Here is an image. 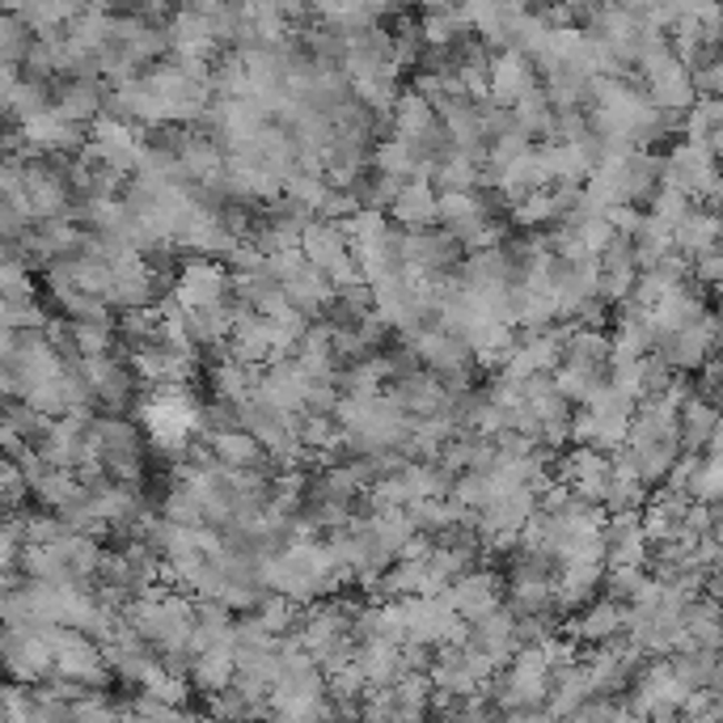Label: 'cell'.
I'll return each instance as SVG.
<instances>
[{
    "mask_svg": "<svg viewBox=\"0 0 723 723\" xmlns=\"http://www.w3.org/2000/svg\"><path fill=\"white\" fill-rule=\"evenodd\" d=\"M51 110H56L65 123L81 128V123H89V119L102 115V93H98L93 81H72V86L60 89V98H56V107Z\"/></svg>",
    "mask_w": 723,
    "mask_h": 723,
    "instance_id": "cb8c5ba5",
    "label": "cell"
},
{
    "mask_svg": "<svg viewBox=\"0 0 723 723\" xmlns=\"http://www.w3.org/2000/svg\"><path fill=\"white\" fill-rule=\"evenodd\" d=\"M234 673H237L234 647H212V652H199V656L191 660V677L208 699L220 694V690H229V685H234Z\"/></svg>",
    "mask_w": 723,
    "mask_h": 723,
    "instance_id": "603a6c76",
    "label": "cell"
},
{
    "mask_svg": "<svg viewBox=\"0 0 723 723\" xmlns=\"http://www.w3.org/2000/svg\"><path fill=\"white\" fill-rule=\"evenodd\" d=\"M715 432H720V410L706 403V398H699V394H690L677 406V445L685 453H702V448L715 440Z\"/></svg>",
    "mask_w": 723,
    "mask_h": 723,
    "instance_id": "5bb4252c",
    "label": "cell"
},
{
    "mask_svg": "<svg viewBox=\"0 0 723 723\" xmlns=\"http://www.w3.org/2000/svg\"><path fill=\"white\" fill-rule=\"evenodd\" d=\"M330 723H339V720H330Z\"/></svg>",
    "mask_w": 723,
    "mask_h": 723,
    "instance_id": "f6af8a7d",
    "label": "cell"
},
{
    "mask_svg": "<svg viewBox=\"0 0 723 723\" xmlns=\"http://www.w3.org/2000/svg\"><path fill=\"white\" fill-rule=\"evenodd\" d=\"M212 720L216 723H258V720H267V706L246 702L237 690H220V694H212Z\"/></svg>",
    "mask_w": 723,
    "mask_h": 723,
    "instance_id": "1f68e13d",
    "label": "cell"
},
{
    "mask_svg": "<svg viewBox=\"0 0 723 723\" xmlns=\"http://www.w3.org/2000/svg\"><path fill=\"white\" fill-rule=\"evenodd\" d=\"M720 491H723V462H720V453H702V457H699V474H694V487H690V499H694V504H706V508H715Z\"/></svg>",
    "mask_w": 723,
    "mask_h": 723,
    "instance_id": "4dcf8cb0",
    "label": "cell"
},
{
    "mask_svg": "<svg viewBox=\"0 0 723 723\" xmlns=\"http://www.w3.org/2000/svg\"><path fill=\"white\" fill-rule=\"evenodd\" d=\"M546 136H551L546 145H575V140H588V115H584V110H554V123Z\"/></svg>",
    "mask_w": 723,
    "mask_h": 723,
    "instance_id": "f35d334b",
    "label": "cell"
},
{
    "mask_svg": "<svg viewBox=\"0 0 723 723\" xmlns=\"http://www.w3.org/2000/svg\"><path fill=\"white\" fill-rule=\"evenodd\" d=\"M351 660H356V668L368 681V690L394 685L403 677V647H394V643H356V656Z\"/></svg>",
    "mask_w": 723,
    "mask_h": 723,
    "instance_id": "d6986e66",
    "label": "cell"
},
{
    "mask_svg": "<svg viewBox=\"0 0 723 723\" xmlns=\"http://www.w3.org/2000/svg\"><path fill=\"white\" fill-rule=\"evenodd\" d=\"M622 631H626V605H617V601H596V605H584V610L572 617L567 638H572L575 647H580V643L605 647V643H614Z\"/></svg>",
    "mask_w": 723,
    "mask_h": 723,
    "instance_id": "8fae6325",
    "label": "cell"
},
{
    "mask_svg": "<svg viewBox=\"0 0 723 723\" xmlns=\"http://www.w3.org/2000/svg\"><path fill=\"white\" fill-rule=\"evenodd\" d=\"M660 187H673L685 199H694V204L702 199L711 208V199L720 195L715 152L706 149V145H694V140H681L677 149L660 161Z\"/></svg>",
    "mask_w": 723,
    "mask_h": 723,
    "instance_id": "7a4b0ae2",
    "label": "cell"
},
{
    "mask_svg": "<svg viewBox=\"0 0 723 723\" xmlns=\"http://www.w3.org/2000/svg\"><path fill=\"white\" fill-rule=\"evenodd\" d=\"M720 271H723L720 250H711V255H702V258H694V263H690V279H699V284H706V288H715V284H720Z\"/></svg>",
    "mask_w": 723,
    "mask_h": 723,
    "instance_id": "60d3db41",
    "label": "cell"
},
{
    "mask_svg": "<svg viewBox=\"0 0 723 723\" xmlns=\"http://www.w3.org/2000/svg\"><path fill=\"white\" fill-rule=\"evenodd\" d=\"M145 690H149L152 702H161V706H182L187 702V677H178V673H166L157 660H152V668L145 673Z\"/></svg>",
    "mask_w": 723,
    "mask_h": 723,
    "instance_id": "d6a6232c",
    "label": "cell"
},
{
    "mask_svg": "<svg viewBox=\"0 0 723 723\" xmlns=\"http://www.w3.org/2000/svg\"><path fill=\"white\" fill-rule=\"evenodd\" d=\"M512 220L521 225V229H542V225H551L554 220V204H551V191H533L525 195L516 208H512Z\"/></svg>",
    "mask_w": 723,
    "mask_h": 723,
    "instance_id": "74e56055",
    "label": "cell"
},
{
    "mask_svg": "<svg viewBox=\"0 0 723 723\" xmlns=\"http://www.w3.org/2000/svg\"><path fill=\"white\" fill-rule=\"evenodd\" d=\"M258 610V626L267 631V635H288V631H297V605L293 601H284V596H263L255 605Z\"/></svg>",
    "mask_w": 723,
    "mask_h": 723,
    "instance_id": "836d02e7",
    "label": "cell"
},
{
    "mask_svg": "<svg viewBox=\"0 0 723 723\" xmlns=\"http://www.w3.org/2000/svg\"><path fill=\"white\" fill-rule=\"evenodd\" d=\"M681 131H685V140H694V145H706L711 152H720V136H723V102L720 98H694V107L685 110V119H681Z\"/></svg>",
    "mask_w": 723,
    "mask_h": 723,
    "instance_id": "7402d4cb",
    "label": "cell"
},
{
    "mask_svg": "<svg viewBox=\"0 0 723 723\" xmlns=\"http://www.w3.org/2000/svg\"><path fill=\"white\" fill-rule=\"evenodd\" d=\"M140 424L166 457H187L191 436L199 432V398L191 385H157L140 403Z\"/></svg>",
    "mask_w": 723,
    "mask_h": 723,
    "instance_id": "6da1fadb",
    "label": "cell"
},
{
    "mask_svg": "<svg viewBox=\"0 0 723 723\" xmlns=\"http://www.w3.org/2000/svg\"><path fill=\"white\" fill-rule=\"evenodd\" d=\"M389 123H394V131H398L394 140L415 145L424 131L436 128V110L427 107L415 89H398V102H394V110H389Z\"/></svg>",
    "mask_w": 723,
    "mask_h": 723,
    "instance_id": "ffe728a7",
    "label": "cell"
},
{
    "mask_svg": "<svg viewBox=\"0 0 723 723\" xmlns=\"http://www.w3.org/2000/svg\"><path fill=\"white\" fill-rule=\"evenodd\" d=\"M161 521H170L178 529H199L204 525V512H199V499H195L187 487H174L166 499H161Z\"/></svg>",
    "mask_w": 723,
    "mask_h": 723,
    "instance_id": "e575fe53",
    "label": "cell"
},
{
    "mask_svg": "<svg viewBox=\"0 0 723 723\" xmlns=\"http://www.w3.org/2000/svg\"><path fill=\"white\" fill-rule=\"evenodd\" d=\"M504 723H554L546 711H512V715H504Z\"/></svg>",
    "mask_w": 723,
    "mask_h": 723,
    "instance_id": "b9f144b4",
    "label": "cell"
},
{
    "mask_svg": "<svg viewBox=\"0 0 723 723\" xmlns=\"http://www.w3.org/2000/svg\"><path fill=\"white\" fill-rule=\"evenodd\" d=\"M448 499L457 504V508H466V512H483V504L491 499V483H487V474H457L453 478V487H448Z\"/></svg>",
    "mask_w": 723,
    "mask_h": 723,
    "instance_id": "8d00e7d4",
    "label": "cell"
},
{
    "mask_svg": "<svg viewBox=\"0 0 723 723\" xmlns=\"http://www.w3.org/2000/svg\"><path fill=\"white\" fill-rule=\"evenodd\" d=\"M558 364H575V368H588V373H601L610 368V339L605 330H584V326H572V335L563 343V360Z\"/></svg>",
    "mask_w": 723,
    "mask_h": 723,
    "instance_id": "44dd1931",
    "label": "cell"
},
{
    "mask_svg": "<svg viewBox=\"0 0 723 723\" xmlns=\"http://www.w3.org/2000/svg\"><path fill=\"white\" fill-rule=\"evenodd\" d=\"M558 487H567L588 508H601L605 487H610V457L588 445H575L558 457Z\"/></svg>",
    "mask_w": 723,
    "mask_h": 723,
    "instance_id": "5b68a950",
    "label": "cell"
},
{
    "mask_svg": "<svg viewBox=\"0 0 723 723\" xmlns=\"http://www.w3.org/2000/svg\"><path fill=\"white\" fill-rule=\"evenodd\" d=\"M690 86H694V98H720L723 65L720 60H702V65H694L690 68Z\"/></svg>",
    "mask_w": 723,
    "mask_h": 723,
    "instance_id": "ab89813d",
    "label": "cell"
},
{
    "mask_svg": "<svg viewBox=\"0 0 723 723\" xmlns=\"http://www.w3.org/2000/svg\"><path fill=\"white\" fill-rule=\"evenodd\" d=\"M225 356L246 368H267L271 364V321L258 318V314H241L225 339Z\"/></svg>",
    "mask_w": 723,
    "mask_h": 723,
    "instance_id": "30bf717a",
    "label": "cell"
},
{
    "mask_svg": "<svg viewBox=\"0 0 723 723\" xmlns=\"http://www.w3.org/2000/svg\"><path fill=\"white\" fill-rule=\"evenodd\" d=\"M631 246H635L638 271H647V267H656V263H664V258L673 255V229L660 225V220H652V216H643V225H638V234L631 237Z\"/></svg>",
    "mask_w": 723,
    "mask_h": 723,
    "instance_id": "d4e9b609",
    "label": "cell"
},
{
    "mask_svg": "<svg viewBox=\"0 0 723 723\" xmlns=\"http://www.w3.org/2000/svg\"><path fill=\"white\" fill-rule=\"evenodd\" d=\"M182 723H216L212 715H182Z\"/></svg>",
    "mask_w": 723,
    "mask_h": 723,
    "instance_id": "7bdbcfd3",
    "label": "cell"
},
{
    "mask_svg": "<svg viewBox=\"0 0 723 723\" xmlns=\"http://www.w3.org/2000/svg\"><path fill=\"white\" fill-rule=\"evenodd\" d=\"M685 504L690 499H681V495H673V491H660L656 499H647L643 504V512H638V533H643V542L652 546H668L673 537H677V521L681 512H685Z\"/></svg>",
    "mask_w": 723,
    "mask_h": 723,
    "instance_id": "2e32d148",
    "label": "cell"
},
{
    "mask_svg": "<svg viewBox=\"0 0 723 723\" xmlns=\"http://www.w3.org/2000/svg\"><path fill=\"white\" fill-rule=\"evenodd\" d=\"M351 98L382 123V119H389L394 102H398V81H389V77H368V81H356V86H351Z\"/></svg>",
    "mask_w": 723,
    "mask_h": 723,
    "instance_id": "f1b7e54d",
    "label": "cell"
},
{
    "mask_svg": "<svg viewBox=\"0 0 723 723\" xmlns=\"http://www.w3.org/2000/svg\"><path fill=\"white\" fill-rule=\"evenodd\" d=\"M656 187H660V157H652L647 149H635L626 157V195H631V204L647 199Z\"/></svg>",
    "mask_w": 723,
    "mask_h": 723,
    "instance_id": "f546056e",
    "label": "cell"
},
{
    "mask_svg": "<svg viewBox=\"0 0 723 723\" xmlns=\"http://www.w3.org/2000/svg\"><path fill=\"white\" fill-rule=\"evenodd\" d=\"M208 448H212V462L220 469H234V474H250V469L271 466V457L258 448V440L241 427H229V432H216L208 436Z\"/></svg>",
    "mask_w": 723,
    "mask_h": 723,
    "instance_id": "7c38bea8",
    "label": "cell"
},
{
    "mask_svg": "<svg viewBox=\"0 0 723 723\" xmlns=\"http://www.w3.org/2000/svg\"><path fill=\"white\" fill-rule=\"evenodd\" d=\"M533 89H537V68H533L529 56H521L512 47H504L499 56H491V86H487L491 107L512 110Z\"/></svg>",
    "mask_w": 723,
    "mask_h": 723,
    "instance_id": "ba28073f",
    "label": "cell"
},
{
    "mask_svg": "<svg viewBox=\"0 0 723 723\" xmlns=\"http://www.w3.org/2000/svg\"><path fill=\"white\" fill-rule=\"evenodd\" d=\"M631 723H673V720H631Z\"/></svg>",
    "mask_w": 723,
    "mask_h": 723,
    "instance_id": "ee69618b",
    "label": "cell"
},
{
    "mask_svg": "<svg viewBox=\"0 0 723 723\" xmlns=\"http://www.w3.org/2000/svg\"><path fill=\"white\" fill-rule=\"evenodd\" d=\"M702 314H711L706 309V293H699L694 284H681V288H673L668 297H660L647 309V321H652V330H656L660 339H668V335L685 330L690 321H699Z\"/></svg>",
    "mask_w": 723,
    "mask_h": 723,
    "instance_id": "9c48e42d",
    "label": "cell"
},
{
    "mask_svg": "<svg viewBox=\"0 0 723 723\" xmlns=\"http://www.w3.org/2000/svg\"><path fill=\"white\" fill-rule=\"evenodd\" d=\"M512 123H516V131H525V136H546L554 123V110L551 102H546V93H542V86L533 89V93H525L516 107H512Z\"/></svg>",
    "mask_w": 723,
    "mask_h": 723,
    "instance_id": "83f0119b",
    "label": "cell"
},
{
    "mask_svg": "<svg viewBox=\"0 0 723 723\" xmlns=\"http://www.w3.org/2000/svg\"><path fill=\"white\" fill-rule=\"evenodd\" d=\"M170 300L182 314H199V309L225 305V300H234L229 297V271L216 258H187L178 267V284H174Z\"/></svg>",
    "mask_w": 723,
    "mask_h": 723,
    "instance_id": "3957f363",
    "label": "cell"
},
{
    "mask_svg": "<svg viewBox=\"0 0 723 723\" xmlns=\"http://www.w3.org/2000/svg\"><path fill=\"white\" fill-rule=\"evenodd\" d=\"M326 195H330V187H326V178H321V174L293 170L288 178H284V199H288L293 208H300V212L318 216V208L326 204Z\"/></svg>",
    "mask_w": 723,
    "mask_h": 723,
    "instance_id": "4316f807",
    "label": "cell"
},
{
    "mask_svg": "<svg viewBox=\"0 0 723 723\" xmlns=\"http://www.w3.org/2000/svg\"><path fill=\"white\" fill-rule=\"evenodd\" d=\"M284 297H288V305L297 309L300 318H318V314H326V309L335 305V297H339V293L330 288V279L321 276L318 267H309V263H305L297 276L284 284Z\"/></svg>",
    "mask_w": 723,
    "mask_h": 723,
    "instance_id": "9a60e30c",
    "label": "cell"
},
{
    "mask_svg": "<svg viewBox=\"0 0 723 723\" xmlns=\"http://www.w3.org/2000/svg\"><path fill=\"white\" fill-rule=\"evenodd\" d=\"M462 34H469L462 9H432L424 22H419V43L436 47V51H453Z\"/></svg>",
    "mask_w": 723,
    "mask_h": 723,
    "instance_id": "484cf974",
    "label": "cell"
},
{
    "mask_svg": "<svg viewBox=\"0 0 723 723\" xmlns=\"http://www.w3.org/2000/svg\"><path fill=\"white\" fill-rule=\"evenodd\" d=\"M300 258L309 263V267H318V271H326L330 263H339L343 255H347V241H343L339 225H330V220H309L305 229H300Z\"/></svg>",
    "mask_w": 723,
    "mask_h": 723,
    "instance_id": "ac0fdd59",
    "label": "cell"
},
{
    "mask_svg": "<svg viewBox=\"0 0 723 723\" xmlns=\"http://www.w3.org/2000/svg\"><path fill=\"white\" fill-rule=\"evenodd\" d=\"M584 668H588L596 699H614L617 690H626L638 677L643 656H638L631 643H605V647H596L593 656L584 660Z\"/></svg>",
    "mask_w": 723,
    "mask_h": 723,
    "instance_id": "52a82bcc",
    "label": "cell"
},
{
    "mask_svg": "<svg viewBox=\"0 0 723 723\" xmlns=\"http://www.w3.org/2000/svg\"><path fill=\"white\" fill-rule=\"evenodd\" d=\"M715 347H720V326H715V314H702L699 321H690L685 330L677 335H668V339L656 343V360L664 368H673V373H694L702 364H711L715 356Z\"/></svg>",
    "mask_w": 723,
    "mask_h": 723,
    "instance_id": "277c9868",
    "label": "cell"
},
{
    "mask_svg": "<svg viewBox=\"0 0 723 723\" xmlns=\"http://www.w3.org/2000/svg\"><path fill=\"white\" fill-rule=\"evenodd\" d=\"M389 216L403 225L406 234L432 229L436 225V191H432V182H406L398 199L389 204Z\"/></svg>",
    "mask_w": 723,
    "mask_h": 723,
    "instance_id": "e0dca14e",
    "label": "cell"
},
{
    "mask_svg": "<svg viewBox=\"0 0 723 723\" xmlns=\"http://www.w3.org/2000/svg\"><path fill=\"white\" fill-rule=\"evenodd\" d=\"M448 593H453V614L466 626H474L495 610H504V575L491 572V567H474L462 580H453Z\"/></svg>",
    "mask_w": 723,
    "mask_h": 723,
    "instance_id": "8992f818",
    "label": "cell"
},
{
    "mask_svg": "<svg viewBox=\"0 0 723 723\" xmlns=\"http://www.w3.org/2000/svg\"><path fill=\"white\" fill-rule=\"evenodd\" d=\"M647 204H652V220H660V225H668V229H677L681 220L690 216V208H694V199H685L681 191H673V187H656V191L647 195Z\"/></svg>",
    "mask_w": 723,
    "mask_h": 723,
    "instance_id": "d590c367",
    "label": "cell"
},
{
    "mask_svg": "<svg viewBox=\"0 0 723 723\" xmlns=\"http://www.w3.org/2000/svg\"><path fill=\"white\" fill-rule=\"evenodd\" d=\"M715 237H720V216L711 212V208H699V204H694L690 216L673 229V255L690 267L694 258L715 250Z\"/></svg>",
    "mask_w": 723,
    "mask_h": 723,
    "instance_id": "4fadbf2b",
    "label": "cell"
}]
</instances>
